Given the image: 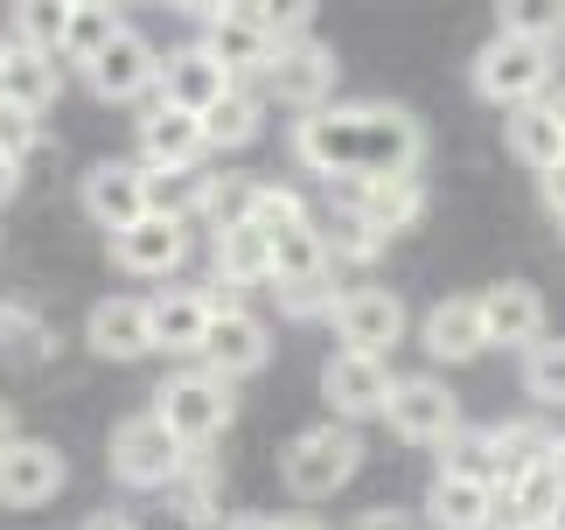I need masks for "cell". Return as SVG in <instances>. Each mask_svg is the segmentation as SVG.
Wrapping results in <instances>:
<instances>
[{
    "label": "cell",
    "mask_w": 565,
    "mask_h": 530,
    "mask_svg": "<svg viewBox=\"0 0 565 530\" xmlns=\"http://www.w3.org/2000/svg\"><path fill=\"white\" fill-rule=\"evenodd\" d=\"M294 161L321 182H384V174H419L426 161V126L405 105L350 98L294 119Z\"/></svg>",
    "instance_id": "6da1fadb"
},
{
    "label": "cell",
    "mask_w": 565,
    "mask_h": 530,
    "mask_svg": "<svg viewBox=\"0 0 565 530\" xmlns=\"http://www.w3.org/2000/svg\"><path fill=\"white\" fill-rule=\"evenodd\" d=\"M147 412H154V418L182 439L189 454H203V447H216V439L231 433L237 398H231V384H224V378H210L203 363H189V370H175V378L154 391V405H147Z\"/></svg>",
    "instance_id": "7a4b0ae2"
},
{
    "label": "cell",
    "mask_w": 565,
    "mask_h": 530,
    "mask_svg": "<svg viewBox=\"0 0 565 530\" xmlns=\"http://www.w3.org/2000/svg\"><path fill=\"white\" fill-rule=\"evenodd\" d=\"M356 468H363V433L342 426V418H321V426L294 433L287 454H279V475H287V489L300 502H329Z\"/></svg>",
    "instance_id": "3957f363"
},
{
    "label": "cell",
    "mask_w": 565,
    "mask_h": 530,
    "mask_svg": "<svg viewBox=\"0 0 565 530\" xmlns=\"http://www.w3.org/2000/svg\"><path fill=\"white\" fill-rule=\"evenodd\" d=\"M552 71H558V63L537 50V42H516V35H489L482 50H475V63H468L475 92H482L489 105H503V113L552 98Z\"/></svg>",
    "instance_id": "277c9868"
},
{
    "label": "cell",
    "mask_w": 565,
    "mask_h": 530,
    "mask_svg": "<svg viewBox=\"0 0 565 530\" xmlns=\"http://www.w3.org/2000/svg\"><path fill=\"white\" fill-rule=\"evenodd\" d=\"M105 460H113V481H126V489H168V481L182 475L189 447L161 426L154 412H134V418H119V426H113Z\"/></svg>",
    "instance_id": "5b68a950"
},
{
    "label": "cell",
    "mask_w": 565,
    "mask_h": 530,
    "mask_svg": "<svg viewBox=\"0 0 565 530\" xmlns=\"http://www.w3.org/2000/svg\"><path fill=\"white\" fill-rule=\"evenodd\" d=\"M203 370L210 378H224V384H237V378H252V370H266V357H273V328L252 315L237 294H216V315H210V336H203Z\"/></svg>",
    "instance_id": "8992f818"
},
{
    "label": "cell",
    "mask_w": 565,
    "mask_h": 530,
    "mask_svg": "<svg viewBox=\"0 0 565 530\" xmlns=\"http://www.w3.org/2000/svg\"><path fill=\"white\" fill-rule=\"evenodd\" d=\"M391 433L412 439V447H447L454 433H461V398L447 391V378H433V370H419V378H398L391 384Z\"/></svg>",
    "instance_id": "52a82bcc"
},
{
    "label": "cell",
    "mask_w": 565,
    "mask_h": 530,
    "mask_svg": "<svg viewBox=\"0 0 565 530\" xmlns=\"http://www.w3.org/2000/svg\"><path fill=\"white\" fill-rule=\"evenodd\" d=\"M329 321H335V336L342 349H356V357H384V349H398L405 342V300L391 294V286H342L335 307H329Z\"/></svg>",
    "instance_id": "ba28073f"
},
{
    "label": "cell",
    "mask_w": 565,
    "mask_h": 530,
    "mask_svg": "<svg viewBox=\"0 0 565 530\" xmlns=\"http://www.w3.org/2000/svg\"><path fill=\"white\" fill-rule=\"evenodd\" d=\"M189 14L203 21V35H195V42H203V50L231 71V84H258V77H266V63L279 56V42L258 29L252 0H245V8H189Z\"/></svg>",
    "instance_id": "9c48e42d"
},
{
    "label": "cell",
    "mask_w": 565,
    "mask_h": 530,
    "mask_svg": "<svg viewBox=\"0 0 565 530\" xmlns=\"http://www.w3.org/2000/svg\"><path fill=\"white\" fill-rule=\"evenodd\" d=\"M335 50L329 42H294V50H279L273 63H266V77H258V92H266V105L279 98V105H294L300 119L308 113H321V105H335Z\"/></svg>",
    "instance_id": "30bf717a"
},
{
    "label": "cell",
    "mask_w": 565,
    "mask_h": 530,
    "mask_svg": "<svg viewBox=\"0 0 565 530\" xmlns=\"http://www.w3.org/2000/svg\"><path fill=\"white\" fill-rule=\"evenodd\" d=\"M63 481H71V460L56 454V439L14 433L0 447V510H42Z\"/></svg>",
    "instance_id": "8fae6325"
},
{
    "label": "cell",
    "mask_w": 565,
    "mask_h": 530,
    "mask_svg": "<svg viewBox=\"0 0 565 530\" xmlns=\"http://www.w3.org/2000/svg\"><path fill=\"white\" fill-rule=\"evenodd\" d=\"M391 384H398V378H391L384 357L335 349V357L321 363V398H329V418H342V426H356V418H384Z\"/></svg>",
    "instance_id": "7c38bea8"
},
{
    "label": "cell",
    "mask_w": 565,
    "mask_h": 530,
    "mask_svg": "<svg viewBox=\"0 0 565 530\" xmlns=\"http://www.w3.org/2000/svg\"><path fill=\"white\" fill-rule=\"evenodd\" d=\"M84 216H92V224L98 231H134L140 224V216H147V168L140 161H119V153H113V161H92V168H84Z\"/></svg>",
    "instance_id": "4fadbf2b"
},
{
    "label": "cell",
    "mask_w": 565,
    "mask_h": 530,
    "mask_svg": "<svg viewBox=\"0 0 565 530\" xmlns=\"http://www.w3.org/2000/svg\"><path fill=\"white\" fill-rule=\"evenodd\" d=\"M154 77H161V50L134 29V21H126V29L105 42V56H98V63H84V84H92L105 105L147 98V92H154Z\"/></svg>",
    "instance_id": "5bb4252c"
},
{
    "label": "cell",
    "mask_w": 565,
    "mask_h": 530,
    "mask_svg": "<svg viewBox=\"0 0 565 530\" xmlns=\"http://www.w3.org/2000/svg\"><path fill=\"white\" fill-rule=\"evenodd\" d=\"M224 92H231V71L203 50V42H182V50H168V56H161L154 105H175V113H195V119H203Z\"/></svg>",
    "instance_id": "9a60e30c"
},
{
    "label": "cell",
    "mask_w": 565,
    "mask_h": 530,
    "mask_svg": "<svg viewBox=\"0 0 565 530\" xmlns=\"http://www.w3.org/2000/svg\"><path fill=\"white\" fill-rule=\"evenodd\" d=\"M350 216H363L377 237H398V231H412L426 216V182L419 174H384V182H342V195H335Z\"/></svg>",
    "instance_id": "2e32d148"
},
{
    "label": "cell",
    "mask_w": 565,
    "mask_h": 530,
    "mask_svg": "<svg viewBox=\"0 0 565 530\" xmlns=\"http://www.w3.org/2000/svg\"><path fill=\"white\" fill-rule=\"evenodd\" d=\"M210 315H216V286H161L147 300V321H154V349L168 357H195L210 336Z\"/></svg>",
    "instance_id": "e0dca14e"
},
{
    "label": "cell",
    "mask_w": 565,
    "mask_h": 530,
    "mask_svg": "<svg viewBox=\"0 0 565 530\" xmlns=\"http://www.w3.org/2000/svg\"><path fill=\"white\" fill-rule=\"evenodd\" d=\"M189 258V224H168V216H140L134 231L113 237V265L134 279H175Z\"/></svg>",
    "instance_id": "ac0fdd59"
},
{
    "label": "cell",
    "mask_w": 565,
    "mask_h": 530,
    "mask_svg": "<svg viewBox=\"0 0 565 530\" xmlns=\"http://www.w3.org/2000/svg\"><path fill=\"white\" fill-rule=\"evenodd\" d=\"M203 119L195 113H175V105H147L140 119V168L147 174H168V168H203Z\"/></svg>",
    "instance_id": "d6986e66"
},
{
    "label": "cell",
    "mask_w": 565,
    "mask_h": 530,
    "mask_svg": "<svg viewBox=\"0 0 565 530\" xmlns=\"http://www.w3.org/2000/svg\"><path fill=\"white\" fill-rule=\"evenodd\" d=\"M84 342H92L98 357H113V363L154 357V321H147V300H134V294H105V300L92 307V321H84Z\"/></svg>",
    "instance_id": "ffe728a7"
},
{
    "label": "cell",
    "mask_w": 565,
    "mask_h": 530,
    "mask_svg": "<svg viewBox=\"0 0 565 530\" xmlns=\"http://www.w3.org/2000/svg\"><path fill=\"white\" fill-rule=\"evenodd\" d=\"M419 342L433 363H475L489 349V328H482V300L475 294H454V300H433L426 321H419Z\"/></svg>",
    "instance_id": "44dd1931"
},
{
    "label": "cell",
    "mask_w": 565,
    "mask_h": 530,
    "mask_svg": "<svg viewBox=\"0 0 565 530\" xmlns=\"http://www.w3.org/2000/svg\"><path fill=\"white\" fill-rule=\"evenodd\" d=\"M482 300V328H489V349H531V342H545V294L524 279H503V286H489V294H475Z\"/></svg>",
    "instance_id": "7402d4cb"
},
{
    "label": "cell",
    "mask_w": 565,
    "mask_h": 530,
    "mask_svg": "<svg viewBox=\"0 0 565 530\" xmlns=\"http://www.w3.org/2000/svg\"><path fill=\"white\" fill-rule=\"evenodd\" d=\"M419 523L426 530H489V510H495V489L489 481H468V475H433L426 481V502H419Z\"/></svg>",
    "instance_id": "603a6c76"
},
{
    "label": "cell",
    "mask_w": 565,
    "mask_h": 530,
    "mask_svg": "<svg viewBox=\"0 0 565 530\" xmlns=\"http://www.w3.org/2000/svg\"><path fill=\"white\" fill-rule=\"evenodd\" d=\"M489 439V468H495V489H510L516 475H531L537 460H552V426L545 418H503V426H482Z\"/></svg>",
    "instance_id": "cb8c5ba5"
},
{
    "label": "cell",
    "mask_w": 565,
    "mask_h": 530,
    "mask_svg": "<svg viewBox=\"0 0 565 530\" xmlns=\"http://www.w3.org/2000/svg\"><path fill=\"white\" fill-rule=\"evenodd\" d=\"M210 258H216V286H224V294H237V286H273L266 231H252V224L210 231Z\"/></svg>",
    "instance_id": "d4e9b609"
},
{
    "label": "cell",
    "mask_w": 565,
    "mask_h": 530,
    "mask_svg": "<svg viewBox=\"0 0 565 530\" xmlns=\"http://www.w3.org/2000/svg\"><path fill=\"white\" fill-rule=\"evenodd\" d=\"M266 252H273V286H308V279H335L329 273V252H321V224L300 216L287 231H266Z\"/></svg>",
    "instance_id": "484cf974"
},
{
    "label": "cell",
    "mask_w": 565,
    "mask_h": 530,
    "mask_svg": "<svg viewBox=\"0 0 565 530\" xmlns=\"http://www.w3.org/2000/svg\"><path fill=\"white\" fill-rule=\"evenodd\" d=\"M258 132H266V92H258V84H231V92L203 113V140H210L216 153L252 147Z\"/></svg>",
    "instance_id": "4316f807"
},
{
    "label": "cell",
    "mask_w": 565,
    "mask_h": 530,
    "mask_svg": "<svg viewBox=\"0 0 565 530\" xmlns=\"http://www.w3.org/2000/svg\"><path fill=\"white\" fill-rule=\"evenodd\" d=\"M63 92V63L56 56H29V50H8L0 63V105H21V113H50Z\"/></svg>",
    "instance_id": "83f0119b"
},
{
    "label": "cell",
    "mask_w": 565,
    "mask_h": 530,
    "mask_svg": "<svg viewBox=\"0 0 565 530\" xmlns=\"http://www.w3.org/2000/svg\"><path fill=\"white\" fill-rule=\"evenodd\" d=\"M503 140H510V153H516L531 174H552V168L565 161V140H558V119H552L545 98H537V105H516V113L503 119Z\"/></svg>",
    "instance_id": "f1b7e54d"
},
{
    "label": "cell",
    "mask_w": 565,
    "mask_h": 530,
    "mask_svg": "<svg viewBox=\"0 0 565 530\" xmlns=\"http://www.w3.org/2000/svg\"><path fill=\"white\" fill-rule=\"evenodd\" d=\"M168 502H175V517L189 530H210L216 517H224V475H216V460L210 454H189L182 475L168 481Z\"/></svg>",
    "instance_id": "f546056e"
},
{
    "label": "cell",
    "mask_w": 565,
    "mask_h": 530,
    "mask_svg": "<svg viewBox=\"0 0 565 530\" xmlns=\"http://www.w3.org/2000/svg\"><path fill=\"white\" fill-rule=\"evenodd\" d=\"M119 29H126V21H119V8L77 0V8L63 14V50H56V63H77V71H84V63H98V56H105V42H113Z\"/></svg>",
    "instance_id": "4dcf8cb0"
},
{
    "label": "cell",
    "mask_w": 565,
    "mask_h": 530,
    "mask_svg": "<svg viewBox=\"0 0 565 530\" xmlns=\"http://www.w3.org/2000/svg\"><path fill=\"white\" fill-rule=\"evenodd\" d=\"M203 182L210 168H168V174H147V216H168V224H189L203 216Z\"/></svg>",
    "instance_id": "1f68e13d"
},
{
    "label": "cell",
    "mask_w": 565,
    "mask_h": 530,
    "mask_svg": "<svg viewBox=\"0 0 565 530\" xmlns=\"http://www.w3.org/2000/svg\"><path fill=\"white\" fill-rule=\"evenodd\" d=\"M315 224H321V252H329V273H335V265H371V258L384 252V237L363 224V216H350L342 203H335L329 216H315Z\"/></svg>",
    "instance_id": "d6a6232c"
},
{
    "label": "cell",
    "mask_w": 565,
    "mask_h": 530,
    "mask_svg": "<svg viewBox=\"0 0 565 530\" xmlns=\"http://www.w3.org/2000/svg\"><path fill=\"white\" fill-rule=\"evenodd\" d=\"M495 35L537 42L552 63H565V8H531V0H516V8H495Z\"/></svg>",
    "instance_id": "836d02e7"
},
{
    "label": "cell",
    "mask_w": 565,
    "mask_h": 530,
    "mask_svg": "<svg viewBox=\"0 0 565 530\" xmlns=\"http://www.w3.org/2000/svg\"><path fill=\"white\" fill-rule=\"evenodd\" d=\"M63 14L71 8H56V0H21V8L8 14V42L29 50V56H56L63 50Z\"/></svg>",
    "instance_id": "e575fe53"
},
{
    "label": "cell",
    "mask_w": 565,
    "mask_h": 530,
    "mask_svg": "<svg viewBox=\"0 0 565 530\" xmlns=\"http://www.w3.org/2000/svg\"><path fill=\"white\" fill-rule=\"evenodd\" d=\"M0 357L8 363H42L50 357V321L29 300H0Z\"/></svg>",
    "instance_id": "d590c367"
},
{
    "label": "cell",
    "mask_w": 565,
    "mask_h": 530,
    "mask_svg": "<svg viewBox=\"0 0 565 530\" xmlns=\"http://www.w3.org/2000/svg\"><path fill=\"white\" fill-rule=\"evenodd\" d=\"M252 174H210L203 182V216L195 224H210V231H231V224H252Z\"/></svg>",
    "instance_id": "8d00e7d4"
},
{
    "label": "cell",
    "mask_w": 565,
    "mask_h": 530,
    "mask_svg": "<svg viewBox=\"0 0 565 530\" xmlns=\"http://www.w3.org/2000/svg\"><path fill=\"white\" fill-rule=\"evenodd\" d=\"M524 391L537 405H565V336H545L524 349Z\"/></svg>",
    "instance_id": "74e56055"
},
{
    "label": "cell",
    "mask_w": 565,
    "mask_h": 530,
    "mask_svg": "<svg viewBox=\"0 0 565 530\" xmlns=\"http://www.w3.org/2000/svg\"><path fill=\"white\" fill-rule=\"evenodd\" d=\"M308 216V195L287 189V182H258L252 189V231H287Z\"/></svg>",
    "instance_id": "f35d334b"
},
{
    "label": "cell",
    "mask_w": 565,
    "mask_h": 530,
    "mask_svg": "<svg viewBox=\"0 0 565 530\" xmlns=\"http://www.w3.org/2000/svg\"><path fill=\"white\" fill-rule=\"evenodd\" d=\"M35 147H42V119H35V113H21V105H0V153H8V161L21 168Z\"/></svg>",
    "instance_id": "ab89813d"
},
{
    "label": "cell",
    "mask_w": 565,
    "mask_h": 530,
    "mask_svg": "<svg viewBox=\"0 0 565 530\" xmlns=\"http://www.w3.org/2000/svg\"><path fill=\"white\" fill-rule=\"evenodd\" d=\"M273 300L287 307L294 321H329V307H335V286H329V279H308V286H273Z\"/></svg>",
    "instance_id": "60d3db41"
},
{
    "label": "cell",
    "mask_w": 565,
    "mask_h": 530,
    "mask_svg": "<svg viewBox=\"0 0 565 530\" xmlns=\"http://www.w3.org/2000/svg\"><path fill=\"white\" fill-rule=\"evenodd\" d=\"M350 530H426V523L412 517V510H391V502H377V510H356Z\"/></svg>",
    "instance_id": "b9f144b4"
},
{
    "label": "cell",
    "mask_w": 565,
    "mask_h": 530,
    "mask_svg": "<svg viewBox=\"0 0 565 530\" xmlns=\"http://www.w3.org/2000/svg\"><path fill=\"white\" fill-rule=\"evenodd\" d=\"M537 195H545V210H552L558 224H565V161H558L552 174H537Z\"/></svg>",
    "instance_id": "7bdbcfd3"
},
{
    "label": "cell",
    "mask_w": 565,
    "mask_h": 530,
    "mask_svg": "<svg viewBox=\"0 0 565 530\" xmlns=\"http://www.w3.org/2000/svg\"><path fill=\"white\" fill-rule=\"evenodd\" d=\"M77 530H140V517H126V510H98V517H84Z\"/></svg>",
    "instance_id": "ee69618b"
},
{
    "label": "cell",
    "mask_w": 565,
    "mask_h": 530,
    "mask_svg": "<svg viewBox=\"0 0 565 530\" xmlns=\"http://www.w3.org/2000/svg\"><path fill=\"white\" fill-rule=\"evenodd\" d=\"M14 189H21V168L8 161V153H0V203H8V195H14Z\"/></svg>",
    "instance_id": "f6af8a7d"
},
{
    "label": "cell",
    "mask_w": 565,
    "mask_h": 530,
    "mask_svg": "<svg viewBox=\"0 0 565 530\" xmlns=\"http://www.w3.org/2000/svg\"><path fill=\"white\" fill-rule=\"evenodd\" d=\"M224 530H287V523H273V517H231Z\"/></svg>",
    "instance_id": "bcb514c9"
},
{
    "label": "cell",
    "mask_w": 565,
    "mask_h": 530,
    "mask_svg": "<svg viewBox=\"0 0 565 530\" xmlns=\"http://www.w3.org/2000/svg\"><path fill=\"white\" fill-rule=\"evenodd\" d=\"M545 105H552V119H558V140H565V84H558V92H552Z\"/></svg>",
    "instance_id": "7dc6e473"
},
{
    "label": "cell",
    "mask_w": 565,
    "mask_h": 530,
    "mask_svg": "<svg viewBox=\"0 0 565 530\" xmlns=\"http://www.w3.org/2000/svg\"><path fill=\"white\" fill-rule=\"evenodd\" d=\"M14 439V412H8V398H0V447Z\"/></svg>",
    "instance_id": "c3c4849f"
},
{
    "label": "cell",
    "mask_w": 565,
    "mask_h": 530,
    "mask_svg": "<svg viewBox=\"0 0 565 530\" xmlns=\"http://www.w3.org/2000/svg\"><path fill=\"white\" fill-rule=\"evenodd\" d=\"M545 530H565V489H558V502H552V517H545Z\"/></svg>",
    "instance_id": "681fc988"
},
{
    "label": "cell",
    "mask_w": 565,
    "mask_h": 530,
    "mask_svg": "<svg viewBox=\"0 0 565 530\" xmlns=\"http://www.w3.org/2000/svg\"><path fill=\"white\" fill-rule=\"evenodd\" d=\"M8 50H14V42H8V35H0V63H8Z\"/></svg>",
    "instance_id": "f907efd6"
}]
</instances>
